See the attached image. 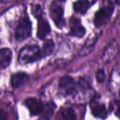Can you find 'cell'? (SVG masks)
Here are the masks:
<instances>
[{
    "label": "cell",
    "instance_id": "obj_1",
    "mask_svg": "<svg viewBox=\"0 0 120 120\" xmlns=\"http://www.w3.org/2000/svg\"><path fill=\"white\" fill-rule=\"evenodd\" d=\"M41 51L37 45H28L23 47L19 52V62L28 64L41 58Z\"/></svg>",
    "mask_w": 120,
    "mask_h": 120
},
{
    "label": "cell",
    "instance_id": "obj_2",
    "mask_svg": "<svg viewBox=\"0 0 120 120\" xmlns=\"http://www.w3.org/2000/svg\"><path fill=\"white\" fill-rule=\"evenodd\" d=\"M30 35H31V22L27 17H25L18 24L15 32V38L17 40L22 41L26 39Z\"/></svg>",
    "mask_w": 120,
    "mask_h": 120
},
{
    "label": "cell",
    "instance_id": "obj_3",
    "mask_svg": "<svg viewBox=\"0 0 120 120\" xmlns=\"http://www.w3.org/2000/svg\"><path fill=\"white\" fill-rule=\"evenodd\" d=\"M51 17L57 27H62L64 25V10L62 6L52 3L51 6Z\"/></svg>",
    "mask_w": 120,
    "mask_h": 120
},
{
    "label": "cell",
    "instance_id": "obj_4",
    "mask_svg": "<svg viewBox=\"0 0 120 120\" xmlns=\"http://www.w3.org/2000/svg\"><path fill=\"white\" fill-rule=\"evenodd\" d=\"M112 10H113V8H112V7H106V8H99V10L97 11L95 18H94L95 25L97 27H99L102 24H104L108 21V19L110 18Z\"/></svg>",
    "mask_w": 120,
    "mask_h": 120
},
{
    "label": "cell",
    "instance_id": "obj_5",
    "mask_svg": "<svg viewBox=\"0 0 120 120\" xmlns=\"http://www.w3.org/2000/svg\"><path fill=\"white\" fill-rule=\"evenodd\" d=\"M59 88L67 95H71L75 91L74 80L69 76L62 77L59 81Z\"/></svg>",
    "mask_w": 120,
    "mask_h": 120
},
{
    "label": "cell",
    "instance_id": "obj_6",
    "mask_svg": "<svg viewBox=\"0 0 120 120\" xmlns=\"http://www.w3.org/2000/svg\"><path fill=\"white\" fill-rule=\"evenodd\" d=\"M25 105L28 108L30 113L33 115H38V114L41 113L43 112V109H44L42 103L39 100L33 98H27L25 100Z\"/></svg>",
    "mask_w": 120,
    "mask_h": 120
},
{
    "label": "cell",
    "instance_id": "obj_7",
    "mask_svg": "<svg viewBox=\"0 0 120 120\" xmlns=\"http://www.w3.org/2000/svg\"><path fill=\"white\" fill-rule=\"evenodd\" d=\"M51 32V26L49 22L43 19L42 17L38 18V30H37V36L38 38L43 39L45 38L48 34Z\"/></svg>",
    "mask_w": 120,
    "mask_h": 120
},
{
    "label": "cell",
    "instance_id": "obj_8",
    "mask_svg": "<svg viewBox=\"0 0 120 120\" xmlns=\"http://www.w3.org/2000/svg\"><path fill=\"white\" fill-rule=\"evenodd\" d=\"M28 75L25 72H17L14 73L10 78V84L13 88L21 87L22 85L25 84L28 81Z\"/></svg>",
    "mask_w": 120,
    "mask_h": 120
},
{
    "label": "cell",
    "instance_id": "obj_9",
    "mask_svg": "<svg viewBox=\"0 0 120 120\" xmlns=\"http://www.w3.org/2000/svg\"><path fill=\"white\" fill-rule=\"evenodd\" d=\"M70 33L78 38H82L85 34V28L81 24L78 19H72L70 21Z\"/></svg>",
    "mask_w": 120,
    "mask_h": 120
},
{
    "label": "cell",
    "instance_id": "obj_10",
    "mask_svg": "<svg viewBox=\"0 0 120 120\" xmlns=\"http://www.w3.org/2000/svg\"><path fill=\"white\" fill-rule=\"evenodd\" d=\"M12 52L8 48L0 49V68H6L11 62Z\"/></svg>",
    "mask_w": 120,
    "mask_h": 120
},
{
    "label": "cell",
    "instance_id": "obj_11",
    "mask_svg": "<svg viewBox=\"0 0 120 120\" xmlns=\"http://www.w3.org/2000/svg\"><path fill=\"white\" fill-rule=\"evenodd\" d=\"M92 113L98 118H105L107 116V109L102 104H95L92 106Z\"/></svg>",
    "mask_w": 120,
    "mask_h": 120
},
{
    "label": "cell",
    "instance_id": "obj_12",
    "mask_svg": "<svg viewBox=\"0 0 120 120\" xmlns=\"http://www.w3.org/2000/svg\"><path fill=\"white\" fill-rule=\"evenodd\" d=\"M91 4L87 1H77L73 3V8L75 11L79 12V13H84L86 12V10L88 9L89 6Z\"/></svg>",
    "mask_w": 120,
    "mask_h": 120
},
{
    "label": "cell",
    "instance_id": "obj_13",
    "mask_svg": "<svg viewBox=\"0 0 120 120\" xmlns=\"http://www.w3.org/2000/svg\"><path fill=\"white\" fill-rule=\"evenodd\" d=\"M53 49H54L53 41L51 40V39L46 40L43 44V48H42V51H41V55L42 56H48V55L52 54V52H53Z\"/></svg>",
    "mask_w": 120,
    "mask_h": 120
},
{
    "label": "cell",
    "instance_id": "obj_14",
    "mask_svg": "<svg viewBox=\"0 0 120 120\" xmlns=\"http://www.w3.org/2000/svg\"><path fill=\"white\" fill-rule=\"evenodd\" d=\"M61 113L65 120H76V114L71 108L63 109Z\"/></svg>",
    "mask_w": 120,
    "mask_h": 120
},
{
    "label": "cell",
    "instance_id": "obj_15",
    "mask_svg": "<svg viewBox=\"0 0 120 120\" xmlns=\"http://www.w3.org/2000/svg\"><path fill=\"white\" fill-rule=\"evenodd\" d=\"M96 78L98 82H103L105 79V72L103 69H98L96 73Z\"/></svg>",
    "mask_w": 120,
    "mask_h": 120
},
{
    "label": "cell",
    "instance_id": "obj_16",
    "mask_svg": "<svg viewBox=\"0 0 120 120\" xmlns=\"http://www.w3.org/2000/svg\"><path fill=\"white\" fill-rule=\"evenodd\" d=\"M33 13L34 15L38 19L40 17H42V11H41V8H40V6H35L34 8H33Z\"/></svg>",
    "mask_w": 120,
    "mask_h": 120
},
{
    "label": "cell",
    "instance_id": "obj_17",
    "mask_svg": "<svg viewBox=\"0 0 120 120\" xmlns=\"http://www.w3.org/2000/svg\"><path fill=\"white\" fill-rule=\"evenodd\" d=\"M0 120H8V115L7 112L3 110L0 111Z\"/></svg>",
    "mask_w": 120,
    "mask_h": 120
},
{
    "label": "cell",
    "instance_id": "obj_18",
    "mask_svg": "<svg viewBox=\"0 0 120 120\" xmlns=\"http://www.w3.org/2000/svg\"><path fill=\"white\" fill-rule=\"evenodd\" d=\"M49 119H50L49 117H47V116H44V115H43V116H41V117L39 118V120H49Z\"/></svg>",
    "mask_w": 120,
    "mask_h": 120
}]
</instances>
